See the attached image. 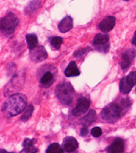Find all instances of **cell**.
<instances>
[{"mask_svg": "<svg viewBox=\"0 0 136 153\" xmlns=\"http://www.w3.org/2000/svg\"><path fill=\"white\" fill-rule=\"evenodd\" d=\"M27 106L26 96L22 94H13L10 96L3 104V111H6L9 116H18L25 109Z\"/></svg>", "mask_w": 136, "mask_h": 153, "instance_id": "6da1fadb", "label": "cell"}, {"mask_svg": "<svg viewBox=\"0 0 136 153\" xmlns=\"http://www.w3.org/2000/svg\"><path fill=\"white\" fill-rule=\"evenodd\" d=\"M122 111H123L119 105L115 104V103H111V104L107 105L102 110L101 117L104 121L113 124L121 118Z\"/></svg>", "mask_w": 136, "mask_h": 153, "instance_id": "7a4b0ae2", "label": "cell"}, {"mask_svg": "<svg viewBox=\"0 0 136 153\" xmlns=\"http://www.w3.org/2000/svg\"><path fill=\"white\" fill-rule=\"evenodd\" d=\"M56 96L63 105L71 104L74 94V89L69 83H62L60 84L56 90Z\"/></svg>", "mask_w": 136, "mask_h": 153, "instance_id": "3957f363", "label": "cell"}, {"mask_svg": "<svg viewBox=\"0 0 136 153\" xmlns=\"http://www.w3.org/2000/svg\"><path fill=\"white\" fill-rule=\"evenodd\" d=\"M18 24V18L12 13H8L1 19V32L8 36L15 32Z\"/></svg>", "mask_w": 136, "mask_h": 153, "instance_id": "277c9868", "label": "cell"}, {"mask_svg": "<svg viewBox=\"0 0 136 153\" xmlns=\"http://www.w3.org/2000/svg\"><path fill=\"white\" fill-rule=\"evenodd\" d=\"M90 108V102L87 97H81L78 99L77 106L73 110V115L75 116H79L86 113Z\"/></svg>", "mask_w": 136, "mask_h": 153, "instance_id": "5b68a950", "label": "cell"}, {"mask_svg": "<svg viewBox=\"0 0 136 153\" xmlns=\"http://www.w3.org/2000/svg\"><path fill=\"white\" fill-rule=\"evenodd\" d=\"M29 56L34 62H38L46 60L48 55H47V53L43 46H37V47L34 48V49L30 50Z\"/></svg>", "mask_w": 136, "mask_h": 153, "instance_id": "8992f818", "label": "cell"}, {"mask_svg": "<svg viewBox=\"0 0 136 153\" xmlns=\"http://www.w3.org/2000/svg\"><path fill=\"white\" fill-rule=\"evenodd\" d=\"M116 24V18L112 16H106L105 18H104L99 23V29L102 32L108 33L110 30H112Z\"/></svg>", "mask_w": 136, "mask_h": 153, "instance_id": "52a82bcc", "label": "cell"}, {"mask_svg": "<svg viewBox=\"0 0 136 153\" xmlns=\"http://www.w3.org/2000/svg\"><path fill=\"white\" fill-rule=\"evenodd\" d=\"M135 52L134 50L129 49V50L126 51L121 56V63H120L121 69L126 71L129 68L132 61L135 58Z\"/></svg>", "mask_w": 136, "mask_h": 153, "instance_id": "ba28073f", "label": "cell"}, {"mask_svg": "<svg viewBox=\"0 0 136 153\" xmlns=\"http://www.w3.org/2000/svg\"><path fill=\"white\" fill-rule=\"evenodd\" d=\"M78 147V143L76 140V138L74 137H66L63 141L62 143V148L64 152H73L77 149Z\"/></svg>", "mask_w": 136, "mask_h": 153, "instance_id": "9c48e42d", "label": "cell"}, {"mask_svg": "<svg viewBox=\"0 0 136 153\" xmlns=\"http://www.w3.org/2000/svg\"><path fill=\"white\" fill-rule=\"evenodd\" d=\"M125 150L124 141L121 138H116L114 142L106 149L107 152L110 153H121Z\"/></svg>", "mask_w": 136, "mask_h": 153, "instance_id": "30bf717a", "label": "cell"}, {"mask_svg": "<svg viewBox=\"0 0 136 153\" xmlns=\"http://www.w3.org/2000/svg\"><path fill=\"white\" fill-rule=\"evenodd\" d=\"M134 87V84L131 82L128 76L123 77L120 81V92L123 94H128Z\"/></svg>", "mask_w": 136, "mask_h": 153, "instance_id": "8fae6325", "label": "cell"}, {"mask_svg": "<svg viewBox=\"0 0 136 153\" xmlns=\"http://www.w3.org/2000/svg\"><path fill=\"white\" fill-rule=\"evenodd\" d=\"M73 27V19L71 16H65L59 23L58 29L61 33H66L69 31Z\"/></svg>", "mask_w": 136, "mask_h": 153, "instance_id": "7c38bea8", "label": "cell"}, {"mask_svg": "<svg viewBox=\"0 0 136 153\" xmlns=\"http://www.w3.org/2000/svg\"><path fill=\"white\" fill-rule=\"evenodd\" d=\"M65 75L66 77H72V76H77L80 75V71L78 70L77 64L75 62H71L68 64L67 68L65 69Z\"/></svg>", "mask_w": 136, "mask_h": 153, "instance_id": "4fadbf2b", "label": "cell"}, {"mask_svg": "<svg viewBox=\"0 0 136 153\" xmlns=\"http://www.w3.org/2000/svg\"><path fill=\"white\" fill-rule=\"evenodd\" d=\"M34 139H29L26 138L24 143H23V149L21 151V152H28V153H34L37 152V148L34 147Z\"/></svg>", "mask_w": 136, "mask_h": 153, "instance_id": "5bb4252c", "label": "cell"}, {"mask_svg": "<svg viewBox=\"0 0 136 153\" xmlns=\"http://www.w3.org/2000/svg\"><path fill=\"white\" fill-rule=\"evenodd\" d=\"M96 111H94V110H90L87 113V115L84 116L83 118L82 119L81 122H82V124L84 125V126H90L91 124H92L93 122L96 121Z\"/></svg>", "mask_w": 136, "mask_h": 153, "instance_id": "9a60e30c", "label": "cell"}, {"mask_svg": "<svg viewBox=\"0 0 136 153\" xmlns=\"http://www.w3.org/2000/svg\"><path fill=\"white\" fill-rule=\"evenodd\" d=\"M109 40V36L106 34H96V37L93 40V44L98 47V46H101V45H104L108 42Z\"/></svg>", "mask_w": 136, "mask_h": 153, "instance_id": "2e32d148", "label": "cell"}, {"mask_svg": "<svg viewBox=\"0 0 136 153\" xmlns=\"http://www.w3.org/2000/svg\"><path fill=\"white\" fill-rule=\"evenodd\" d=\"M53 81H54L53 75L52 73L50 71L46 72V73L42 76V78H41L40 79L41 85H43V86H46V87L50 86V85L52 84Z\"/></svg>", "mask_w": 136, "mask_h": 153, "instance_id": "e0dca14e", "label": "cell"}, {"mask_svg": "<svg viewBox=\"0 0 136 153\" xmlns=\"http://www.w3.org/2000/svg\"><path fill=\"white\" fill-rule=\"evenodd\" d=\"M26 42L28 45L29 49H34V48L37 47V37L34 34H29L26 35Z\"/></svg>", "mask_w": 136, "mask_h": 153, "instance_id": "ac0fdd59", "label": "cell"}, {"mask_svg": "<svg viewBox=\"0 0 136 153\" xmlns=\"http://www.w3.org/2000/svg\"><path fill=\"white\" fill-rule=\"evenodd\" d=\"M63 152V148L58 143L51 144L46 151V153H62Z\"/></svg>", "mask_w": 136, "mask_h": 153, "instance_id": "d6986e66", "label": "cell"}, {"mask_svg": "<svg viewBox=\"0 0 136 153\" xmlns=\"http://www.w3.org/2000/svg\"><path fill=\"white\" fill-rule=\"evenodd\" d=\"M33 111H34V106L33 105H29L28 107L26 108L23 115L21 116V121H27L29 118L32 116L33 114Z\"/></svg>", "mask_w": 136, "mask_h": 153, "instance_id": "ffe728a7", "label": "cell"}, {"mask_svg": "<svg viewBox=\"0 0 136 153\" xmlns=\"http://www.w3.org/2000/svg\"><path fill=\"white\" fill-rule=\"evenodd\" d=\"M62 43H63V39L61 37H58V36L52 38L51 40V45L55 49H59L60 46H61Z\"/></svg>", "mask_w": 136, "mask_h": 153, "instance_id": "44dd1931", "label": "cell"}, {"mask_svg": "<svg viewBox=\"0 0 136 153\" xmlns=\"http://www.w3.org/2000/svg\"><path fill=\"white\" fill-rule=\"evenodd\" d=\"M91 51V48L89 47L87 48H81L78 51H77L76 53H74L75 57H81V56L86 55L87 53H88V52Z\"/></svg>", "mask_w": 136, "mask_h": 153, "instance_id": "7402d4cb", "label": "cell"}, {"mask_svg": "<svg viewBox=\"0 0 136 153\" xmlns=\"http://www.w3.org/2000/svg\"><path fill=\"white\" fill-rule=\"evenodd\" d=\"M91 134L96 137H99V136L102 135V129L100 128H99V127H95V128H93L92 130H91Z\"/></svg>", "mask_w": 136, "mask_h": 153, "instance_id": "603a6c76", "label": "cell"}, {"mask_svg": "<svg viewBox=\"0 0 136 153\" xmlns=\"http://www.w3.org/2000/svg\"><path fill=\"white\" fill-rule=\"evenodd\" d=\"M128 77L131 80V82L133 83L134 85H136V71L130 72L129 75H128Z\"/></svg>", "mask_w": 136, "mask_h": 153, "instance_id": "cb8c5ba5", "label": "cell"}, {"mask_svg": "<svg viewBox=\"0 0 136 153\" xmlns=\"http://www.w3.org/2000/svg\"><path fill=\"white\" fill-rule=\"evenodd\" d=\"M80 134L81 136H82V137H85V136H87V135L88 134V129H87V127L84 126L83 128L81 129Z\"/></svg>", "mask_w": 136, "mask_h": 153, "instance_id": "d4e9b609", "label": "cell"}, {"mask_svg": "<svg viewBox=\"0 0 136 153\" xmlns=\"http://www.w3.org/2000/svg\"><path fill=\"white\" fill-rule=\"evenodd\" d=\"M131 43L133 45L136 46V31L135 32V34H134L133 38H132V40H131Z\"/></svg>", "mask_w": 136, "mask_h": 153, "instance_id": "484cf974", "label": "cell"}, {"mask_svg": "<svg viewBox=\"0 0 136 153\" xmlns=\"http://www.w3.org/2000/svg\"><path fill=\"white\" fill-rule=\"evenodd\" d=\"M125 1H129V0H125Z\"/></svg>", "mask_w": 136, "mask_h": 153, "instance_id": "4316f807", "label": "cell"}]
</instances>
